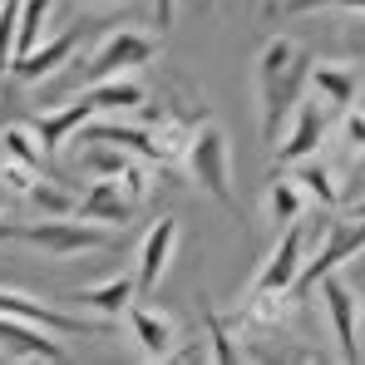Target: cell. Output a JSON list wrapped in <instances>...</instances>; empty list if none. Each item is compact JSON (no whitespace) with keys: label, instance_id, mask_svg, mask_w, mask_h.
I'll return each instance as SVG.
<instances>
[{"label":"cell","instance_id":"27","mask_svg":"<svg viewBox=\"0 0 365 365\" xmlns=\"http://www.w3.org/2000/svg\"><path fill=\"white\" fill-rule=\"evenodd\" d=\"M114 182H119V192L128 197V202H143V197L153 192V182H148V168H143V158H133V163H128V168H123Z\"/></svg>","mask_w":365,"mask_h":365},{"label":"cell","instance_id":"8","mask_svg":"<svg viewBox=\"0 0 365 365\" xmlns=\"http://www.w3.org/2000/svg\"><path fill=\"white\" fill-rule=\"evenodd\" d=\"M173 252H178V217H158V222L143 232L138 267H133V287H138V297H143V302L158 292V282H163V272H168Z\"/></svg>","mask_w":365,"mask_h":365},{"label":"cell","instance_id":"23","mask_svg":"<svg viewBox=\"0 0 365 365\" xmlns=\"http://www.w3.org/2000/svg\"><path fill=\"white\" fill-rule=\"evenodd\" d=\"M55 15V0H20V25H15V55H30L45 40V25Z\"/></svg>","mask_w":365,"mask_h":365},{"label":"cell","instance_id":"11","mask_svg":"<svg viewBox=\"0 0 365 365\" xmlns=\"http://www.w3.org/2000/svg\"><path fill=\"white\" fill-rule=\"evenodd\" d=\"M123 316H128V331H133V341H138V351H143L148 361H168V356L178 351V321H173L168 311L143 306V297H138Z\"/></svg>","mask_w":365,"mask_h":365},{"label":"cell","instance_id":"6","mask_svg":"<svg viewBox=\"0 0 365 365\" xmlns=\"http://www.w3.org/2000/svg\"><path fill=\"white\" fill-rule=\"evenodd\" d=\"M326 128H331V109H326L321 99H297V109H292V119L282 128V138L272 143V148H277V163H302V158H311V153L326 143Z\"/></svg>","mask_w":365,"mask_h":365},{"label":"cell","instance_id":"31","mask_svg":"<svg viewBox=\"0 0 365 365\" xmlns=\"http://www.w3.org/2000/svg\"><path fill=\"white\" fill-rule=\"evenodd\" d=\"M361 297H365V287H361Z\"/></svg>","mask_w":365,"mask_h":365},{"label":"cell","instance_id":"2","mask_svg":"<svg viewBox=\"0 0 365 365\" xmlns=\"http://www.w3.org/2000/svg\"><path fill=\"white\" fill-rule=\"evenodd\" d=\"M182 168L197 187H207L232 217H237V192H232V143H227V128L217 119L197 123L187 133V148H182Z\"/></svg>","mask_w":365,"mask_h":365},{"label":"cell","instance_id":"5","mask_svg":"<svg viewBox=\"0 0 365 365\" xmlns=\"http://www.w3.org/2000/svg\"><path fill=\"white\" fill-rule=\"evenodd\" d=\"M306 247H311V232H306V222L297 217L292 227H282L277 247H272L267 262L257 267L247 297H267V292H292V297H297V277H302V267H306Z\"/></svg>","mask_w":365,"mask_h":365},{"label":"cell","instance_id":"18","mask_svg":"<svg viewBox=\"0 0 365 365\" xmlns=\"http://www.w3.org/2000/svg\"><path fill=\"white\" fill-rule=\"evenodd\" d=\"M0 163L25 168V173H50V153L40 148L35 123H5L0 128Z\"/></svg>","mask_w":365,"mask_h":365},{"label":"cell","instance_id":"20","mask_svg":"<svg viewBox=\"0 0 365 365\" xmlns=\"http://www.w3.org/2000/svg\"><path fill=\"white\" fill-rule=\"evenodd\" d=\"M128 163H133V153L119 148V143H109V138H84V148L74 153V168L84 178H119Z\"/></svg>","mask_w":365,"mask_h":365},{"label":"cell","instance_id":"13","mask_svg":"<svg viewBox=\"0 0 365 365\" xmlns=\"http://www.w3.org/2000/svg\"><path fill=\"white\" fill-rule=\"evenodd\" d=\"M0 316L35 321V326H45V331H55V336H89V331H99V326H89V321H79V316H69V311H55V306L35 302L30 292H15V287H0Z\"/></svg>","mask_w":365,"mask_h":365},{"label":"cell","instance_id":"12","mask_svg":"<svg viewBox=\"0 0 365 365\" xmlns=\"http://www.w3.org/2000/svg\"><path fill=\"white\" fill-rule=\"evenodd\" d=\"M133 212H138V202H128L114 178H89V187L79 192V207H74V217L99 222V227H114V232H123L133 222Z\"/></svg>","mask_w":365,"mask_h":365},{"label":"cell","instance_id":"16","mask_svg":"<svg viewBox=\"0 0 365 365\" xmlns=\"http://www.w3.org/2000/svg\"><path fill=\"white\" fill-rule=\"evenodd\" d=\"M89 119H94V104H89L84 94H79L74 104H60V109L40 114V119H35V133H40V148H45L50 158H55V153H64V143H69V138H74V133H79V128H84Z\"/></svg>","mask_w":365,"mask_h":365},{"label":"cell","instance_id":"3","mask_svg":"<svg viewBox=\"0 0 365 365\" xmlns=\"http://www.w3.org/2000/svg\"><path fill=\"white\" fill-rule=\"evenodd\" d=\"M153 55H158V40H153V35H143V30H133V25H119V30H104V35L89 45L84 60H69V64H74L79 89H84V84L114 79V74H133V69H143Z\"/></svg>","mask_w":365,"mask_h":365},{"label":"cell","instance_id":"22","mask_svg":"<svg viewBox=\"0 0 365 365\" xmlns=\"http://www.w3.org/2000/svg\"><path fill=\"white\" fill-rule=\"evenodd\" d=\"M292 178L302 182V192L311 197V202H321V207H336L341 202V187H336V173L311 153V158H302V163H292Z\"/></svg>","mask_w":365,"mask_h":365},{"label":"cell","instance_id":"10","mask_svg":"<svg viewBox=\"0 0 365 365\" xmlns=\"http://www.w3.org/2000/svg\"><path fill=\"white\" fill-rule=\"evenodd\" d=\"M321 297H326V311H331V326H336V341H341V361H365L361 351V326H356V297H351V287L341 282V267L336 272H326L321 282Z\"/></svg>","mask_w":365,"mask_h":365},{"label":"cell","instance_id":"4","mask_svg":"<svg viewBox=\"0 0 365 365\" xmlns=\"http://www.w3.org/2000/svg\"><path fill=\"white\" fill-rule=\"evenodd\" d=\"M15 237L30 247H40L50 262L64 257H79V252H109L119 242L114 227H99V222H74V217H35V222H15Z\"/></svg>","mask_w":365,"mask_h":365},{"label":"cell","instance_id":"7","mask_svg":"<svg viewBox=\"0 0 365 365\" xmlns=\"http://www.w3.org/2000/svg\"><path fill=\"white\" fill-rule=\"evenodd\" d=\"M0 356L5 361H45V365H64L69 351L55 341V331L20 321V316H0Z\"/></svg>","mask_w":365,"mask_h":365},{"label":"cell","instance_id":"9","mask_svg":"<svg viewBox=\"0 0 365 365\" xmlns=\"http://www.w3.org/2000/svg\"><path fill=\"white\" fill-rule=\"evenodd\" d=\"M84 25H89V20H74L64 35H55V40H40L30 55H15V60H10V74H15L20 84H40V79H50L60 64L74 60V50H79V40H84Z\"/></svg>","mask_w":365,"mask_h":365},{"label":"cell","instance_id":"21","mask_svg":"<svg viewBox=\"0 0 365 365\" xmlns=\"http://www.w3.org/2000/svg\"><path fill=\"white\" fill-rule=\"evenodd\" d=\"M40 217H74V207H79V197L64 187L55 173H40V178H30V187L20 192Z\"/></svg>","mask_w":365,"mask_h":365},{"label":"cell","instance_id":"1","mask_svg":"<svg viewBox=\"0 0 365 365\" xmlns=\"http://www.w3.org/2000/svg\"><path fill=\"white\" fill-rule=\"evenodd\" d=\"M311 50L292 35H272L257 55V119H262V143H277L292 119L297 99L306 94L311 79Z\"/></svg>","mask_w":365,"mask_h":365},{"label":"cell","instance_id":"24","mask_svg":"<svg viewBox=\"0 0 365 365\" xmlns=\"http://www.w3.org/2000/svg\"><path fill=\"white\" fill-rule=\"evenodd\" d=\"M197 302H202V326H207V341H212V346H207V356H212L217 365H237V361L247 356V351L237 346V341H232L227 321H222V316H217V311L207 306V297H197Z\"/></svg>","mask_w":365,"mask_h":365},{"label":"cell","instance_id":"19","mask_svg":"<svg viewBox=\"0 0 365 365\" xmlns=\"http://www.w3.org/2000/svg\"><path fill=\"white\" fill-rule=\"evenodd\" d=\"M74 302L89 306V311L104 316V321H119L123 311L138 302V287H133V277H109V282H99V287H79Z\"/></svg>","mask_w":365,"mask_h":365},{"label":"cell","instance_id":"30","mask_svg":"<svg viewBox=\"0 0 365 365\" xmlns=\"http://www.w3.org/2000/svg\"><path fill=\"white\" fill-rule=\"evenodd\" d=\"M5 237H15V222H0V242H5Z\"/></svg>","mask_w":365,"mask_h":365},{"label":"cell","instance_id":"26","mask_svg":"<svg viewBox=\"0 0 365 365\" xmlns=\"http://www.w3.org/2000/svg\"><path fill=\"white\" fill-rule=\"evenodd\" d=\"M15 25H20V0H0V74H10L15 60Z\"/></svg>","mask_w":365,"mask_h":365},{"label":"cell","instance_id":"15","mask_svg":"<svg viewBox=\"0 0 365 365\" xmlns=\"http://www.w3.org/2000/svg\"><path fill=\"white\" fill-rule=\"evenodd\" d=\"M311 89H316V99L331 109V114H346L356 99H361V79L346 69V64H331V60H311V79H306Z\"/></svg>","mask_w":365,"mask_h":365},{"label":"cell","instance_id":"29","mask_svg":"<svg viewBox=\"0 0 365 365\" xmlns=\"http://www.w3.org/2000/svg\"><path fill=\"white\" fill-rule=\"evenodd\" d=\"M173 15H178V0H158V30H168Z\"/></svg>","mask_w":365,"mask_h":365},{"label":"cell","instance_id":"17","mask_svg":"<svg viewBox=\"0 0 365 365\" xmlns=\"http://www.w3.org/2000/svg\"><path fill=\"white\" fill-rule=\"evenodd\" d=\"M84 99L94 104V114H138V109L148 104V89H143V79H133V74H114V79L84 84Z\"/></svg>","mask_w":365,"mask_h":365},{"label":"cell","instance_id":"14","mask_svg":"<svg viewBox=\"0 0 365 365\" xmlns=\"http://www.w3.org/2000/svg\"><path fill=\"white\" fill-rule=\"evenodd\" d=\"M306 197L302 182L292 178V173H267V192H262V222L272 227V232H282V227H292L297 217L306 212Z\"/></svg>","mask_w":365,"mask_h":365},{"label":"cell","instance_id":"28","mask_svg":"<svg viewBox=\"0 0 365 365\" xmlns=\"http://www.w3.org/2000/svg\"><path fill=\"white\" fill-rule=\"evenodd\" d=\"M341 133H346V143H351V148H365V104H351V109H346Z\"/></svg>","mask_w":365,"mask_h":365},{"label":"cell","instance_id":"25","mask_svg":"<svg viewBox=\"0 0 365 365\" xmlns=\"http://www.w3.org/2000/svg\"><path fill=\"white\" fill-rule=\"evenodd\" d=\"M277 20H292V15H311V10H356V15H365V0H272L267 5Z\"/></svg>","mask_w":365,"mask_h":365}]
</instances>
